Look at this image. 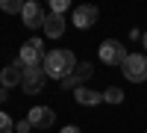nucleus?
I'll return each instance as SVG.
<instances>
[{
  "instance_id": "1",
  "label": "nucleus",
  "mask_w": 147,
  "mask_h": 133,
  "mask_svg": "<svg viewBox=\"0 0 147 133\" xmlns=\"http://www.w3.org/2000/svg\"><path fill=\"white\" fill-rule=\"evenodd\" d=\"M44 74L47 77H56V80H68L74 71H77V59H74V53L71 50H47V56H44Z\"/></svg>"
},
{
  "instance_id": "2",
  "label": "nucleus",
  "mask_w": 147,
  "mask_h": 133,
  "mask_svg": "<svg viewBox=\"0 0 147 133\" xmlns=\"http://www.w3.org/2000/svg\"><path fill=\"white\" fill-rule=\"evenodd\" d=\"M44 44L38 42V39H30V42H24L21 44V53H18V59H21V65L24 68H41L44 65Z\"/></svg>"
},
{
  "instance_id": "3",
  "label": "nucleus",
  "mask_w": 147,
  "mask_h": 133,
  "mask_svg": "<svg viewBox=\"0 0 147 133\" xmlns=\"http://www.w3.org/2000/svg\"><path fill=\"white\" fill-rule=\"evenodd\" d=\"M121 71H124L127 80L144 83V80H147V56H144V53H129V56L124 59V65H121Z\"/></svg>"
},
{
  "instance_id": "4",
  "label": "nucleus",
  "mask_w": 147,
  "mask_h": 133,
  "mask_svg": "<svg viewBox=\"0 0 147 133\" xmlns=\"http://www.w3.org/2000/svg\"><path fill=\"white\" fill-rule=\"evenodd\" d=\"M97 53H100V59H103L106 65H124V59L129 56L127 47L121 44L118 39H106V42L100 44V50H97Z\"/></svg>"
},
{
  "instance_id": "5",
  "label": "nucleus",
  "mask_w": 147,
  "mask_h": 133,
  "mask_svg": "<svg viewBox=\"0 0 147 133\" xmlns=\"http://www.w3.org/2000/svg\"><path fill=\"white\" fill-rule=\"evenodd\" d=\"M47 83V74L44 68H24V80H21V89L27 95H38Z\"/></svg>"
},
{
  "instance_id": "6",
  "label": "nucleus",
  "mask_w": 147,
  "mask_h": 133,
  "mask_svg": "<svg viewBox=\"0 0 147 133\" xmlns=\"http://www.w3.org/2000/svg\"><path fill=\"white\" fill-rule=\"evenodd\" d=\"M27 121H30L32 127H38V130H47V127H53L56 113L50 110V106H32L30 115H27Z\"/></svg>"
},
{
  "instance_id": "7",
  "label": "nucleus",
  "mask_w": 147,
  "mask_h": 133,
  "mask_svg": "<svg viewBox=\"0 0 147 133\" xmlns=\"http://www.w3.org/2000/svg\"><path fill=\"white\" fill-rule=\"evenodd\" d=\"M21 18H24V27H44V9L35 3V0H27V6H24V12H21Z\"/></svg>"
},
{
  "instance_id": "8",
  "label": "nucleus",
  "mask_w": 147,
  "mask_h": 133,
  "mask_svg": "<svg viewBox=\"0 0 147 133\" xmlns=\"http://www.w3.org/2000/svg\"><path fill=\"white\" fill-rule=\"evenodd\" d=\"M21 80H24V65H21V59H15L12 65L3 68L0 83H3V89H9V86H21Z\"/></svg>"
},
{
  "instance_id": "9",
  "label": "nucleus",
  "mask_w": 147,
  "mask_h": 133,
  "mask_svg": "<svg viewBox=\"0 0 147 133\" xmlns=\"http://www.w3.org/2000/svg\"><path fill=\"white\" fill-rule=\"evenodd\" d=\"M94 21H97V6H77L74 9V24H77L80 30L94 27Z\"/></svg>"
},
{
  "instance_id": "10",
  "label": "nucleus",
  "mask_w": 147,
  "mask_h": 133,
  "mask_svg": "<svg viewBox=\"0 0 147 133\" xmlns=\"http://www.w3.org/2000/svg\"><path fill=\"white\" fill-rule=\"evenodd\" d=\"M74 98H77V104H82V106H97V104H103V92L77 86V89H74Z\"/></svg>"
},
{
  "instance_id": "11",
  "label": "nucleus",
  "mask_w": 147,
  "mask_h": 133,
  "mask_svg": "<svg viewBox=\"0 0 147 133\" xmlns=\"http://www.w3.org/2000/svg\"><path fill=\"white\" fill-rule=\"evenodd\" d=\"M62 33H65V18L59 15V12H50V15L44 18V35H50V39H59Z\"/></svg>"
},
{
  "instance_id": "12",
  "label": "nucleus",
  "mask_w": 147,
  "mask_h": 133,
  "mask_svg": "<svg viewBox=\"0 0 147 133\" xmlns=\"http://www.w3.org/2000/svg\"><path fill=\"white\" fill-rule=\"evenodd\" d=\"M91 74H94L91 65H88V62H82V65H77V71H74V74L65 80V86H74V89H77V83H80V80H88Z\"/></svg>"
},
{
  "instance_id": "13",
  "label": "nucleus",
  "mask_w": 147,
  "mask_h": 133,
  "mask_svg": "<svg viewBox=\"0 0 147 133\" xmlns=\"http://www.w3.org/2000/svg\"><path fill=\"white\" fill-rule=\"evenodd\" d=\"M103 101H106V104H121V101H124V92H121L118 86H109V89L103 92Z\"/></svg>"
},
{
  "instance_id": "14",
  "label": "nucleus",
  "mask_w": 147,
  "mask_h": 133,
  "mask_svg": "<svg viewBox=\"0 0 147 133\" xmlns=\"http://www.w3.org/2000/svg\"><path fill=\"white\" fill-rule=\"evenodd\" d=\"M24 6H27V3H21V0H3V3H0V9L9 12V15H15V12H24Z\"/></svg>"
},
{
  "instance_id": "15",
  "label": "nucleus",
  "mask_w": 147,
  "mask_h": 133,
  "mask_svg": "<svg viewBox=\"0 0 147 133\" xmlns=\"http://www.w3.org/2000/svg\"><path fill=\"white\" fill-rule=\"evenodd\" d=\"M0 133H12V118L6 113H0Z\"/></svg>"
},
{
  "instance_id": "16",
  "label": "nucleus",
  "mask_w": 147,
  "mask_h": 133,
  "mask_svg": "<svg viewBox=\"0 0 147 133\" xmlns=\"http://www.w3.org/2000/svg\"><path fill=\"white\" fill-rule=\"evenodd\" d=\"M65 9H68V0H53L50 3V12H59V15H62Z\"/></svg>"
},
{
  "instance_id": "17",
  "label": "nucleus",
  "mask_w": 147,
  "mask_h": 133,
  "mask_svg": "<svg viewBox=\"0 0 147 133\" xmlns=\"http://www.w3.org/2000/svg\"><path fill=\"white\" fill-rule=\"evenodd\" d=\"M30 127H32V124H30V121H21V124H18V127H15V130H18V133H27V130H30Z\"/></svg>"
},
{
  "instance_id": "18",
  "label": "nucleus",
  "mask_w": 147,
  "mask_h": 133,
  "mask_svg": "<svg viewBox=\"0 0 147 133\" xmlns=\"http://www.w3.org/2000/svg\"><path fill=\"white\" fill-rule=\"evenodd\" d=\"M59 133H80V127H77V124H68V127H62Z\"/></svg>"
},
{
  "instance_id": "19",
  "label": "nucleus",
  "mask_w": 147,
  "mask_h": 133,
  "mask_svg": "<svg viewBox=\"0 0 147 133\" xmlns=\"http://www.w3.org/2000/svg\"><path fill=\"white\" fill-rule=\"evenodd\" d=\"M6 98H9V89H3V86H0V104H3Z\"/></svg>"
},
{
  "instance_id": "20",
  "label": "nucleus",
  "mask_w": 147,
  "mask_h": 133,
  "mask_svg": "<svg viewBox=\"0 0 147 133\" xmlns=\"http://www.w3.org/2000/svg\"><path fill=\"white\" fill-rule=\"evenodd\" d=\"M144 47H147V33H144Z\"/></svg>"
}]
</instances>
